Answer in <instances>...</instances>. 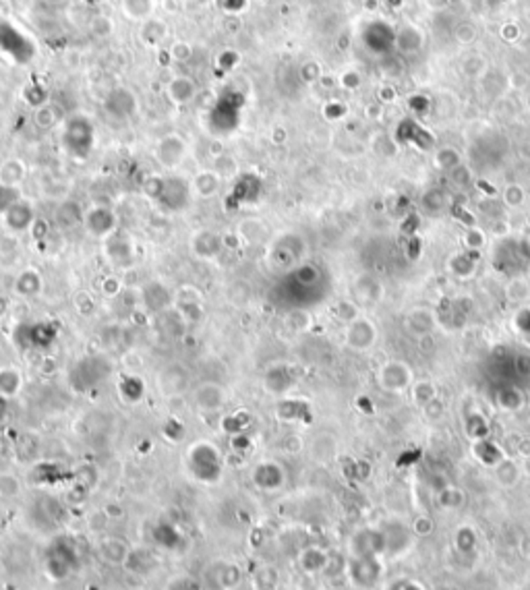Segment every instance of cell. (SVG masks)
<instances>
[{"mask_svg": "<svg viewBox=\"0 0 530 590\" xmlns=\"http://www.w3.org/2000/svg\"><path fill=\"white\" fill-rule=\"evenodd\" d=\"M475 456H477L485 466H489V468H495V466L506 458V454H504L495 444H491V441H487V439L477 441V446H475Z\"/></svg>", "mask_w": 530, "mask_h": 590, "instance_id": "cell-27", "label": "cell"}, {"mask_svg": "<svg viewBox=\"0 0 530 590\" xmlns=\"http://www.w3.org/2000/svg\"><path fill=\"white\" fill-rule=\"evenodd\" d=\"M386 553V539L381 529H365L350 541V555L354 558H379Z\"/></svg>", "mask_w": 530, "mask_h": 590, "instance_id": "cell-5", "label": "cell"}, {"mask_svg": "<svg viewBox=\"0 0 530 590\" xmlns=\"http://www.w3.org/2000/svg\"><path fill=\"white\" fill-rule=\"evenodd\" d=\"M151 539H153V543H155L160 549H164V551H174V549H178L180 543H182L180 531H178L174 524H170V522H160V524H155L153 531H151Z\"/></svg>", "mask_w": 530, "mask_h": 590, "instance_id": "cell-14", "label": "cell"}, {"mask_svg": "<svg viewBox=\"0 0 530 590\" xmlns=\"http://www.w3.org/2000/svg\"><path fill=\"white\" fill-rule=\"evenodd\" d=\"M423 410H425V417H427L429 421H439V419L444 417V404H442L439 398H435L433 402H429Z\"/></svg>", "mask_w": 530, "mask_h": 590, "instance_id": "cell-46", "label": "cell"}, {"mask_svg": "<svg viewBox=\"0 0 530 590\" xmlns=\"http://www.w3.org/2000/svg\"><path fill=\"white\" fill-rule=\"evenodd\" d=\"M464 429H466L469 437L475 439V441L487 439V435H489V423H487V419H485L483 415H479V412H475V415H471V417L466 419Z\"/></svg>", "mask_w": 530, "mask_h": 590, "instance_id": "cell-31", "label": "cell"}, {"mask_svg": "<svg viewBox=\"0 0 530 590\" xmlns=\"http://www.w3.org/2000/svg\"><path fill=\"white\" fill-rule=\"evenodd\" d=\"M410 529H413L415 537H429L435 531V524H433V520L429 516H417L413 520Z\"/></svg>", "mask_w": 530, "mask_h": 590, "instance_id": "cell-44", "label": "cell"}, {"mask_svg": "<svg viewBox=\"0 0 530 590\" xmlns=\"http://www.w3.org/2000/svg\"><path fill=\"white\" fill-rule=\"evenodd\" d=\"M85 222L89 226V232H93V234H108V232H112L114 216L106 207H93V209L87 211Z\"/></svg>", "mask_w": 530, "mask_h": 590, "instance_id": "cell-24", "label": "cell"}, {"mask_svg": "<svg viewBox=\"0 0 530 590\" xmlns=\"http://www.w3.org/2000/svg\"><path fill=\"white\" fill-rule=\"evenodd\" d=\"M170 56H172V60H176V62H187V60L193 56V46H191L189 41L178 39V41H174V44H172V48H170Z\"/></svg>", "mask_w": 530, "mask_h": 590, "instance_id": "cell-43", "label": "cell"}, {"mask_svg": "<svg viewBox=\"0 0 530 590\" xmlns=\"http://www.w3.org/2000/svg\"><path fill=\"white\" fill-rule=\"evenodd\" d=\"M104 375H106V371L104 369L100 371V361L89 359V361H83L81 365H77V369H73L70 381H75L73 383L75 390L85 392V390H91L95 383H100Z\"/></svg>", "mask_w": 530, "mask_h": 590, "instance_id": "cell-8", "label": "cell"}, {"mask_svg": "<svg viewBox=\"0 0 530 590\" xmlns=\"http://www.w3.org/2000/svg\"><path fill=\"white\" fill-rule=\"evenodd\" d=\"M131 551L133 549L129 547V543L118 539V537H108L100 545V555L110 566H124L129 555H131Z\"/></svg>", "mask_w": 530, "mask_h": 590, "instance_id": "cell-11", "label": "cell"}, {"mask_svg": "<svg viewBox=\"0 0 530 590\" xmlns=\"http://www.w3.org/2000/svg\"><path fill=\"white\" fill-rule=\"evenodd\" d=\"M166 93H168V97H170L172 104L184 106V104H189V102L195 97V83H193L189 77L178 75V77H174V79L168 81Z\"/></svg>", "mask_w": 530, "mask_h": 590, "instance_id": "cell-15", "label": "cell"}, {"mask_svg": "<svg viewBox=\"0 0 530 590\" xmlns=\"http://www.w3.org/2000/svg\"><path fill=\"white\" fill-rule=\"evenodd\" d=\"M89 31H91L93 35H97V37H106V35H110V33L114 31V23H112L110 17L97 15V17H93V19L89 21Z\"/></svg>", "mask_w": 530, "mask_h": 590, "instance_id": "cell-38", "label": "cell"}, {"mask_svg": "<svg viewBox=\"0 0 530 590\" xmlns=\"http://www.w3.org/2000/svg\"><path fill=\"white\" fill-rule=\"evenodd\" d=\"M529 276H530V265H529Z\"/></svg>", "mask_w": 530, "mask_h": 590, "instance_id": "cell-52", "label": "cell"}, {"mask_svg": "<svg viewBox=\"0 0 530 590\" xmlns=\"http://www.w3.org/2000/svg\"><path fill=\"white\" fill-rule=\"evenodd\" d=\"M4 222H6V226L12 230V232H23V230H27L29 226H31V222H33V209H31V205L29 203H25V201H17V203H12L4 213Z\"/></svg>", "mask_w": 530, "mask_h": 590, "instance_id": "cell-13", "label": "cell"}, {"mask_svg": "<svg viewBox=\"0 0 530 590\" xmlns=\"http://www.w3.org/2000/svg\"><path fill=\"white\" fill-rule=\"evenodd\" d=\"M17 201H19V189L0 184V213H4Z\"/></svg>", "mask_w": 530, "mask_h": 590, "instance_id": "cell-45", "label": "cell"}, {"mask_svg": "<svg viewBox=\"0 0 530 590\" xmlns=\"http://www.w3.org/2000/svg\"><path fill=\"white\" fill-rule=\"evenodd\" d=\"M410 390H413V400H415V404H419L421 408H425L429 402H433V400L437 398V388H435V383L429 381V379H419V381H415V383L410 386Z\"/></svg>", "mask_w": 530, "mask_h": 590, "instance_id": "cell-28", "label": "cell"}, {"mask_svg": "<svg viewBox=\"0 0 530 590\" xmlns=\"http://www.w3.org/2000/svg\"><path fill=\"white\" fill-rule=\"evenodd\" d=\"M216 172H218L222 178L234 176V174H236V162H234V158L228 155V153H220V155L216 158Z\"/></svg>", "mask_w": 530, "mask_h": 590, "instance_id": "cell-42", "label": "cell"}, {"mask_svg": "<svg viewBox=\"0 0 530 590\" xmlns=\"http://www.w3.org/2000/svg\"><path fill=\"white\" fill-rule=\"evenodd\" d=\"M493 475H495V481H498L502 487H506V489L518 485V481H520V477H522L520 466H518L514 460H510V458H504V460L493 468Z\"/></svg>", "mask_w": 530, "mask_h": 590, "instance_id": "cell-25", "label": "cell"}, {"mask_svg": "<svg viewBox=\"0 0 530 590\" xmlns=\"http://www.w3.org/2000/svg\"><path fill=\"white\" fill-rule=\"evenodd\" d=\"M224 247V238H218L214 232H199L195 238H193V251L199 255V257H216L220 253V249Z\"/></svg>", "mask_w": 530, "mask_h": 590, "instance_id": "cell-23", "label": "cell"}, {"mask_svg": "<svg viewBox=\"0 0 530 590\" xmlns=\"http://www.w3.org/2000/svg\"><path fill=\"white\" fill-rule=\"evenodd\" d=\"M21 491V483L10 473H0V495L2 497H15Z\"/></svg>", "mask_w": 530, "mask_h": 590, "instance_id": "cell-40", "label": "cell"}, {"mask_svg": "<svg viewBox=\"0 0 530 590\" xmlns=\"http://www.w3.org/2000/svg\"><path fill=\"white\" fill-rule=\"evenodd\" d=\"M379 386L388 392H402L413 386V371L402 361H390L379 369Z\"/></svg>", "mask_w": 530, "mask_h": 590, "instance_id": "cell-6", "label": "cell"}, {"mask_svg": "<svg viewBox=\"0 0 530 590\" xmlns=\"http://www.w3.org/2000/svg\"><path fill=\"white\" fill-rule=\"evenodd\" d=\"M464 242H466V247H471V249H481L483 242H485V238H483L481 232H477V230L473 228V230H469V232L464 234Z\"/></svg>", "mask_w": 530, "mask_h": 590, "instance_id": "cell-47", "label": "cell"}, {"mask_svg": "<svg viewBox=\"0 0 530 590\" xmlns=\"http://www.w3.org/2000/svg\"><path fill=\"white\" fill-rule=\"evenodd\" d=\"M222 187V176L216 170H201L191 180V191H195L199 197L207 199L214 197Z\"/></svg>", "mask_w": 530, "mask_h": 590, "instance_id": "cell-16", "label": "cell"}, {"mask_svg": "<svg viewBox=\"0 0 530 590\" xmlns=\"http://www.w3.org/2000/svg\"><path fill=\"white\" fill-rule=\"evenodd\" d=\"M375 338H377V332H375V325H373L369 319H354V321L348 325L346 342H348L350 348H354V350H367V348H371V344L375 342Z\"/></svg>", "mask_w": 530, "mask_h": 590, "instance_id": "cell-9", "label": "cell"}, {"mask_svg": "<svg viewBox=\"0 0 530 590\" xmlns=\"http://www.w3.org/2000/svg\"><path fill=\"white\" fill-rule=\"evenodd\" d=\"M251 587L253 590H278L280 587V574L276 566L272 564H261L253 570L251 576Z\"/></svg>", "mask_w": 530, "mask_h": 590, "instance_id": "cell-21", "label": "cell"}, {"mask_svg": "<svg viewBox=\"0 0 530 590\" xmlns=\"http://www.w3.org/2000/svg\"><path fill=\"white\" fill-rule=\"evenodd\" d=\"M77 566H79V553H77V545L70 539L60 537L46 549L44 570L52 580L56 582L66 580L77 570Z\"/></svg>", "mask_w": 530, "mask_h": 590, "instance_id": "cell-2", "label": "cell"}, {"mask_svg": "<svg viewBox=\"0 0 530 590\" xmlns=\"http://www.w3.org/2000/svg\"><path fill=\"white\" fill-rule=\"evenodd\" d=\"M284 481H286V475L278 462L267 460V462L257 464L253 470V483L263 491H276L284 485Z\"/></svg>", "mask_w": 530, "mask_h": 590, "instance_id": "cell-7", "label": "cell"}, {"mask_svg": "<svg viewBox=\"0 0 530 590\" xmlns=\"http://www.w3.org/2000/svg\"><path fill=\"white\" fill-rule=\"evenodd\" d=\"M226 402V392L222 386L218 383H203L195 390V404L197 408L205 410V412H216L224 406Z\"/></svg>", "mask_w": 530, "mask_h": 590, "instance_id": "cell-10", "label": "cell"}, {"mask_svg": "<svg viewBox=\"0 0 530 590\" xmlns=\"http://www.w3.org/2000/svg\"><path fill=\"white\" fill-rule=\"evenodd\" d=\"M25 176H27V166L19 158H8L0 162V184L19 189Z\"/></svg>", "mask_w": 530, "mask_h": 590, "instance_id": "cell-18", "label": "cell"}, {"mask_svg": "<svg viewBox=\"0 0 530 590\" xmlns=\"http://www.w3.org/2000/svg\"><path fill=\"white\" fill-rule=\"evenodd\" d=\"M454 545H456V549H458V553H462V555H473V553H477V549H479V535H477V531L473 529V526H460L458 531H456V539H454Z\"/></svg>", "mask_w": 530, "mask_h": 590, "instance_id": "cell-26", "label": "cell"}, {"mask_svg": "<svg viewBox=\"0 0 530 590\" xmlns=\"http://www.w3.org/2000/svg\"><path fill=\"white\" fill-rule=\"evenodd\" d=\"M330 560H332V555L323 547H317V545H311V547L303 549L301 555H299V564H301L305 574L325 572L328 566H330Z\"/></svg>", "mask_w": 530, "mask_h": 590, "instance_id": "cell-12", "label": "cell"}, {"mask_svg": "<svg viewBox=\"0 0 530 590\" xmlns=\"http://www.w3.org/2000/svg\"><path fill=\"white\" fill-rule=\"evenodd\" d=\"M508 292V298L510 301H516V303H522L530 296V284L527 280H512L506 288Z\"/></svg>", "mask_w": 530, "mask_h": 590, "instance_id": "cell-39", "label": "cell"}, {"mask_svg": "<svg viewBox=\"0 0 530 590\" xmlns=\"http://www.w3.org/2000/svg\"><path fill=\"white\" fill-rule=\"evenodd\" d=\"M6 415H8V398L0 396V423L6 419Z\"/></svg>", "mask_w": 530, "mask_h": 590, "instance_id": "cell-51", "label": "cell"}, {"mask_svg": "<svg viewBox=\"0 0 530 590\" xmlns=\"http://www.w3.org/2000/svg\"><path fill=\"white\" fill-rule=\"evenodd\" d=\"M408 325L413 332L421 334V336H427L431 334L433 330V315L429 311H423V309H417L408 315Z\"/></svg>", "mask_w": 530, "mask_h": 590, "instance_id": "cell-33", "label": "cell"}, {"mask_svg": "<svg viewBox=\"0 0 530 590\" xmlns=\"http://www.w3.org/2000/svg\"><path fill=\"white\" fill-rule=\"evenodd\" d=\"M104 514H106L108 518H112V520H118V518L124 516V510H122L118 504H108V506L104 508Z\"/></svg>", "mask_w": 530, "mask_h": 590, "instance_id": "cell-50", "label": "cell"}, {"mask_svg": "<svg viewBox=\"0 0 530 590\" xmlns=\"http://www.w3.org/2000/svg\"><path fill=\"white\" fill-rule=\"evenodd\" d=\"M35 124L39 129H52L56 122H58V114H56V108L50 106V104H39L37 110H35Z\"/></svg>", "mask_w": 530, "mask_h": 590, "instance_id": "cell-36", "label": "cell"}, {"mask_svg": "<svg viewBox=\"0 0 530 590\" xmlns=\"http://www.w3.org/2000/svg\"><path fill=\"white\" fill-rule=\"evenodd\" d=\"M166 590H201V582L189 574H180V576H174L168 580Z\"/></svg>", "mask_w": 530, "mask_h": 590, "instance_id": "cell-41", "label": "cell"}, {"mask_svg": "<svg viewBox=\"0 0 530 590\" xmlns=\"http://www.w3.org/2000/svg\"><path fill=\"white\" fill-rule=\"evenodd\" d=\"M187 468L195 481L214 485L222 479L224 458L220 450L209 441H197L187 450Z\"/></svg>", "mask_w": 530, "mask_h": 590, "instance_id": "cell-1", "label": "cell"}, {"mask_svg": "<svg viewBox=\"0 0 530 590\" xmlns=\"http://www.w3.org/2000/svg\"><path fill=\"white\" fill-rule=\"evenodd\" d=\"M388 590H425L421 584H417V582H413V580H396V582H392L390 587H388Z\"/></svg>", "mask_w": 530, "mask_h": 590, "instance_id": "cell-48", "label": "cell"}, {"mask_svg": "<svg viewBox=\"0 0 530 590\" xmlns=\"http://www.w3.org/2000/svg\"><path fill=\"white\" fill-rule=\"evenodd\" d=\"M155 564H158V562L153 560V555H151L149 551L141 549V551H131V555H129L124 568H126L129 572H135V574H147Z\"/></svg>", "mask_w": 530, "mask_h": 590, "instance_id": "cell-30", "label": "cell"}, {"mask_svg": "<svg viewBox=\"0 0 530 590\" xmlns=\"http://www.w3.org/2000/svg\"><path fill=\"white\" fill-rule=\"evenodd\" d=\"M162 392L168 396H178L187 388V373L180 367H168L160 377Z\"/></svg>", "mask_w": 530, "mask_h": 590, "instance_id": "cell-22", "label": "cell"}, {"mask_svg": "<svg viewBox=\"0 0 530 590\" xmlns=\"http://www.w3.org/2000/svg\"><path fill=\"white\" fill-rule=\"evenodd\" d=\"M120 394L126 402H139L143 398V381L137 377H129L120 383Z\"/></svg>", "mask_w": 530, "mask_h": 590, "instance_id": "cell-37", "label": "cell"}, {"mask_svg": "<svg viewBox=\"0 0 530 590\" xmlns=\"http://www.w3.org/2000/svg\"><path fill=\"white\" fill-rule=\"evenodd\" d=\"M506 199H508V203H510V205H520V203H522V199H524L522 189H520V187H510V189H508V193H506Z\"/></svg>", "mask_w": 530, "mask_h": 590, "instance_id": "cell-49", "label": "cell"}, {"mask_svg": "<svg viewBox=\"0 0 530 590\" xmlns=\"http://www.w3.org/2000/svg\"><path fill=\"white\" fill-rule=\"evenodd\" d=\"M243 582V572L236 564H230V562H224V564H218L216 570H214V584L220 590H234L240 587Z\"/></svg>", "mask_w": 530, "mask_h": 590, "instance_id": "cell-17", "label": "cell"}, {"mask_svg": "<svg viewBox=\"0 0 530 590\" xmlns=\"http://www.w3.org/2000/svg\"><path fill=\"white\" fill-rule=\"evenodd\" d=\"M120 10L124 19L133 23H143L153 17L155 10V0H120Z\"/></svg>", "mask_w": 530, "mask_h": 590, "instance_id": "cell-19", "label": "cell"}, {"mask_svg": "<svg viewBox=\"0 0 530 590\" xmlns=\"http://www.w3.org/2000/svg\"><path fill=\"white\" fill-rule=\"evenodd\" d=\"M495 402L500 408H504L508 412H518L524 406V394L518 388H506L495 396Z\"/></svg>", "mask_w": 530, "mask_h": 590, "instance_id": "cell-29", "label": "cell"}, {"mask_svg": "<svg viewBox=\"0 0 530 590\" xmlns=\"http://www.w3.org/2000/svg\"><path fill=\"white\" fill-rule=\"evenodd\" d=\"M39 288H41V280H39V276H37L35 272H31V269L23 272V274L19 276V280H17V290H19L21 294H25V296L37 294Z\"/></svg>", "mask_w": 530, "mask_h": 590, "instance_id": "cell-35", "label": "cell"}, {"mask_svg": "<svg viewBox=\"0 0 530 590\" xmlns=\"http://www.w3.org/2000/svg\"><path fill=\"white\" fill-rule=\"evenodd\" d=\"M168 25L164 19H147L139 25V37L147 44V46H158L160 41H164L168 37Z\"/></svg>", "mask_w": 530, "mask_h": 590, "instance_id": "cell-20", "label": "cell"}, {"mask_svg": "<svg viewBox=\"0 0 530 590\" xmlns=\"http://www.w3.org/2000/svg\"><path fill=\"white\" fill-rule=\"evenodd\" d=\"M21 388V375L15 369H2L0 371V396L10 398Z\"/></svg>", "mask_w": 530, "mask_h": 590, "instance_id": "cell-34", "label": "cell"}, {"mask_svg": "<svg viewBox=\"0 0 530 590\" xmlns=\"http://www.w3.org/2000/svg\"><path fill=\"white\" fill-rule=\"evenodd\" d=\"M187 158V141L178 133L164 135L155 143V160L166 170H176Z\"/></svg>", "mask_w": 530, "mask_h": 590, "instance_id": "cell-4", "label": "cell"}, {"mask_svg": "<svg viewBox=\"0 0 530 590\" xmlns=\"http://www.w3.org/2000/svg\"><path fill=\"white\" fill-rule=\"evenodd\" d=\"M437 499H439V506H442L444 510H460V508L464 506V502H466V495H464L458 487H448V485H446V487L439 491Z\"/></svg>", "mask_w": 530, "mask_h": 590, "instance_id": "cell-32", "label": "cell"}, {"mask_svg": "<svg viewBox=\"0 0 530 590\" xmlns=\"http://www.w3.org/2000/svg\"><path fill=\"white\" fill-rule=\"evenodd\" d=\"M346 574L348 580L361 590L375 589L381 582V562L379 558H354L350 555L346 564Z\"/></svg>", "mask_w": 530, "mask_h": 590, "instance_id": "cell-3", "label": "cell"}]
</instances>
